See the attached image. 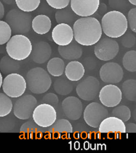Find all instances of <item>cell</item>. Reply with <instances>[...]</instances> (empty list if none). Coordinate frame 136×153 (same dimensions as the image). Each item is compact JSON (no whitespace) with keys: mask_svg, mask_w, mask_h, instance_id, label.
<instances>
[{"mask_svg":"<svg viewBox=\"0 0 136 153\" xmlns=\"http://www.w3.org/2000/svg\"><path fill=\"white\" fill-rule=\"evenodd\" d=\"M99 97L100 102L105 106L114 107L121 102L122 92L117 86L110 84L101 88Z\"/></svg>","mask_w":136,"mask_h":153,"instance_id":"obj_13","label":"cell"},{"mask_svg":"<svg viewBox=\"0 0 136 153\" xmlns=\"http://www.w3.org/2000/svg\"><path fill=\"white\" fill-rule=\"evenodd\" d=\"M107 6L105 3H100V6L97 12L99 15L103 16L107 13Z\"/></svg>","mask_w":136,"mask_h":153,"instance_id":"obj_39","label":"cell"},{"mask_svg":"<svg viewBox=\"0 0 136 153\" xmlns=\"http://www.w3.org/2000/svg\"><path fill=\"white\" fill-rule=\"evenodd\" d=\"M48 131L51 133H71L73 132V127L71 123L68 120H58L51 126L49 127Z\"/></svg>","mask_w":136,"mask_h":153,"instance_id":"obj_26","label":"cell"},{"mask_svg":"<svg viewBox=\"0 0 136 153\" xmlns=\"http://www.w3.org/2000/svg\"><path fill=\"white\" fill-rule=\"evenodd\" d=\"M100 88V82L94 76H87L79 83L76 88L79 97L85 101H90L96 98Z\"/></svg>","mask_w":136,"mask_h":153,"instance_id":"obj_11","label":"cell"},{"mask_svg":"<svg viewBox=\"0 0 136 153\" xmlns=\"http://www.w3.org/2000/svg\"><path fill=\"white\" fill-rule=\"evenodd\" d=\"M51 37L53 41L58 46H66L73 41V30L68 24H58L52 30Z\"/></svg>","mask_w":136,"mask_h":153,"instance_id":"obj_15","label":"cell"},{"mask_svg":"<svg viewBox=\"0 0 136 153\" xmlns=\"http://www.w3.org/2000/svg\"><path fill=\"white\" fill-rule=\"evenodd\" d=\"M26 77L27 87L34 94L46 93L52 85V79L48 72L40 67L30 69L27 73Z\"/></svg>","mask_w":136,"mask_h":153,"instance_id":"obj_4","label":"cell"},{"mask_svg":"<svg viewBox=\"0 0 136 153\" xmlns=\"http://www.w3.org/2000/svg\"><path fill=\"white\" fill-rule=\"evenodd\" d=\"M58 50L62 58L68 60L79 59L83 54L82 47L76 42L73 41L66 46H58Z\"/></svg>","mask_w":136,"mask_h":153,"instance_id":"obj_19","label":"cell"},{"mask_svg":"<svg viewBox=\"0 0 136 153\" xmlns=\"http://www.w3.org/2000/svg\"><path fill=\"white\" fill-rule=\"evenodd\" d=\"M119 45L116 41L109 37H104L95 44L94 53L100 60L109 61L116 57L119 51Z\"/></svg>","mask_w":136,"mask_h":153,"instance_id":"obj_7","label":"cell"},{"mask_svg":"<svg viewBox=\"0 0 136 153\" xmlns=\"http://www.w3.org/2000/svg\"><path fill=\"white\" fill-rule=\"evenodd\" d=\"M19 98L13 106L14 115L22 120L29 119L37 106V100L34 96L30 94Z\"/></svg>","mask_w":136,"mask_h":153,"instance_id":"obj_9","label":"cell"},{"mask_svg":"<svg viewBox=\"0 0 136 153\" xmlns=\"http://www.w3.org/2000/svg\"><path fill=\"white\" fill-rule=\"evenodd\" d=\"M52 22L49 17L39 14L32 20L31 28L37 34L43 35L48 33L52 28Z\"/></svg>","mask_w":136,"mask_h":153,"instance_id":"obj_20","label":"cell"},{"mask_svg":"<svg viewBox=\"0 0 136 153\" xmlns=\"http://www.w3.org/2000/svg\"><path fill=\"white\" fill-rule=\"evenodd\" d=\"M65 62L60 57H53L48 61L47 69L49 74L52 76L58 77L64 74Z\"/></svg>","mask_w":136,"mask_h":153,"instance_id":"obj_23","label":"cell"},{"mask_svg":"<svg viewBox=\"0 0 136 153\" xmlns=\"http://www.w3.org/2000/svg\"><path fill=\"white\" fill-rule=\"evenodd\" d=\"M12 34V32L9 24L5 21L0 20V45L7 44Z\"/></svg>","mask_w":136,"mask_h":153,"instance_id":"obj_31","label":"cell"},{"mask_svg":"<svg viewBox=\"0 0 136 153\" xmlns=\"http://www.w3.org/2000/svg\"><path fill=\"white\" fill-rule=\"evenodd\" d=\"M64 72L69 81H77L84 76L85 69L81 62L77 61H72L69 62L65 67Z\"/></svg>","mask_w":136,"mask_h":153,"instance_id":"obj_21","label":"cell"},{"mask_svg":"<svg viewBox=\"0 0 136 153\" xmlns=\"http://www.w3.org/2000/svg\"><path fill=\"white\" fill-rule=\"evenodd\" d=\"M13 103L10 97L4 93H0V117L10 114L13 109Z\"/></svg>","mask_w":136,"mask_h":153,"instance_id":"obj_30","label":"cell"},{"mask_svg":"<svg viewBox=\"0 0 136 153\" xmlns=\"http://www.w3.org/2000/svg\"><path fill=\"white\" fill-rule=\"evenodd\" d=\"M126 133L136 132V124L134 123H129L125 124Z\"/></svg>","mask_w":136,"mask_h":153,"instance_id":"obj_38","label":"cell"},{"mask_svg":"<svg viewBox=\"0 0 136 153\" xmlns=\"http://www.w3.org/2000/svg\"><path fill=\"white\" fill-rule=\"evenodd\" d=\"M129 2L132 5L136 6V0H128Z\"/></svg>","mask_w":136,"mask_h":153,"instance_id":"obj_43","label":"cell"},{"mask_svg":"<svg viewBox=\"0 0 136 153\" xmlns=\"http://www.w3.org/2000/svg\"><path fill=\"white\" fill-rule=\"evenodd\" d=\"M40 128L34 121H30L22 124L20 130L21 132L25 134H33L37 132Z\"/></svg>","mask_w":136,"mask_h":153,"instance_id":"obj_34","label":"cell"},{"mask_svg":"<svg viewBox=\"0 0 136 153\" xmlns=\"http://www.w3.org/2000/svg\"><path fill=\"white\" fill-rule=\"evenodd\" d=\"M62 106L65 115L71 120H77L82 116L83 105L81 100L76 97L65 98L62 102Z\"/></svg>","mask_w":136,"mask_h":153,"instance_id":"obj_16","label":"cell"},{"mask_svg":"<svg viewBox=\"0 0 136 153\" xmlns=\"http://www.w3.org/2000/svg\"><path fill=\"white\" fill-rule=\"evenodd\" d=\"M121 37L122 44L124 47L130 48L135 45L136 37L134 32H126Z\"/></svg>","mask_w":136,"mask_h":153,"instance_id":"obj_33","label":"cell"},{"mask_svg":"<svg viewBox=\"0 0 136 153\" xmlns=\"http://www.w3.org/2000/svg\"><path fill=\"white\" fill-rule=\"evenodd\" d=\"M127 21L128 26L131 31L134 33L136 32V8H131L128 13Z\"/></svg>","mask_w":136,"mask_h":153,"instance_id":"obj_35","label":"cell"},{"mask_svg":"<svg viewBox=\"0 0 136 153\" xmlns=\"http://www.w3.org/2000/svg\"><path fill=\"white\" fill-rule=\"evenodd\" d=\"M70 81L64 78H59L54 83V88L57 94L65 96L70 94L73 90V86Z\"/></svg>","mask_w":136,"mask_h":153,"instance_id":"obj_25","label":"cell"},{"mask_svg":"<svg viewBox=\"0 0 136 153\" xmlns=\"http://www.w3.org/2000/svg\"><path fill=\"white\" fill-rule=\"evenodd\" d=\"M100 0H70V8L81 17L91 16L97 13Z\"/></svg>","mask_w":136,"mask_h":153,"instance_id":"obj_14","label":"cell"},{"mask_svg":"<svg viewBox=\"0 0 136 153\" xmlns=\"http://www.w3.org/2000/svg\"><path fill=\"white\" fill-rule=\"evenodd\" d=\"M41 0H15V3L19 9L27 13H31L37 9Z\"/></svg>","mask_w":136,"mask_h":153,"instance_id":"obj_29","label":"cell"},{"mask_svg":"<svg viewBox=\"0 0 136 153\" xmlns=\"http://www.w3.org/2000/svg\"><path fill=\"white\" fill-rule=\"evenodd\" d=\"M123 68L118 63L109 62L101 66L100 71V79L105 83L114 84L119 83L123 77Z\"/></svg>","mask_w":136,"mask_h":153,"instance_id":"obj_12","label":"cell"},{"mask_svg":"<svg viewBox=\"0 0 136 153\" xmlns=\"http://www.w3.org/2000/svg\"><path fill=\"white\" fill-rule=\"evenodd\" d=\"M2 89L10 98H19L23 95L27 88V82L22 75L17 73L9 74L3 80Z\"/></svg>","mask_w":136,"mask_h":153,"instance_id":"obj_6","label":"cell"},{"mask_svg":"<svg viewBox=\"0 0 136 153\" xmlns=\"http://www.w3.org/2000/svg\"><path fill=\"white\" fill-rule=\"evenodd\" d=\"M108 111L104 106L99 103L92 102L86 107L83 112V118L88 126L96 128L108 117Z\"/></svg>","mask_w":136,"mask_h":153,"instance_id":"obj_10","label":"cell"},{"mask_svg":"<svg viewBox=\"0 0 136 153\" xmlns=\"http://www.w3.org/2000/svg\"><path fill=\"white\" fill-rule=\"evenodd\" d=\"M123 65L126 70L130 72L136 71V51L130 50L126 52L123 57Z\"/></svg>","mask_w":136,"mask_h":153,"instance_id":"obj_28","label":"cell"},{"mask_svg":"<svg viewBox=\"0 0 136 153\" xmlns=\"http://www.w3.org/2000/svg\"><path fill=\"white\" fill-rule=\"evenodd\" d=\"M3 2L7 4H12L15 3V0H3Z\"/></svg>","mask_w":136,"mask_h":153,"instance_id":"obj_41","label":"cell"},{"mask_svg":"<svg viewBox=\"0 0 136 153\" xmlns=\"http://www.w3.org/2000/svg\"><path fill=\"white\" fill-rule=\"evenodd\" d=\"M34 123L40 127L46 128L51 126L57 119V113L54 108L46 103L37 106L32 114Z\"/></svg>","mask_w":136,"mask_h":153,"instance_id":"obj_8","label":"cell"},{"mask_svg":"<svg viewBox=\"0 0 136 153\" xmlns=\"http://www.w3.org/2000/svg\"><path fill=\"white\" fill-rule=\"evenodd\" d=\"M33 47L29 38L23 34H16L11 36L7 43L6 51L13 59L21 61L30 56Z\"/></svg>","mask_w":136,"mask_h":153,"instance_id":"obj_3","label":"cell"},{"mask_svg":"<svg viewBox=\"0 0 136 153\" xmlns=\"http://www.w3.org/2000/svg\"><path fill=\"white\" fill-rule=\"evenodd\" d=\"M3 77L0 71V89L2 87V84L3 82Z\"/></svg>","mask_w":136,"mask_h":153,"instance_id":"obj_42","label":"cell"},{"mask_svg":"<svg viewBox=\"0 0 136 153\" xmlns=\"http://www.w3.org/2000/svg\"><path fill=\"white\" fill-rule=\"evenodd\" d=\"M99 131L101 133H125V126L124 122L117 117H107L100 123Z\"/></svg>","mask_w":136,"mask_h":153,"instance_id":"obj_18","label":"cell"},{"mask_svg":"<svg viewBox=\"0 0 136 153\" xmlns=\"http://www.w3.org/2000/svg\"><path fill=\"white\" fill-rule=\"evenodd\" d=\"M72 28L74 39L77 44L82 46L95 45L102 37L101 22L94 17L77 19L73 25Z\"/></svg>","mask_w":136,"mask_h":153,"instance_id":"obj_1","label":"cell"},{"mask_svg":"<svg viewBox=\"0 0 136 153\" xmlns=\"http://www.w3.org/2000/svg\"><path fill=\"white\" fill-rule=\"evenodd\" d=\"M32 19L30 13L14 8L7 13L5 21L10 26L12 33L25 34L30 31Z\"/></svg>","mask_w":136,"mask_h":153,"instance_id":"obj_5","label":"cell"},{"mask_svg":"<svg viewBox=\"0 0 136 153\" xmlns=\"http://www.w3.org/2000/svg\"><path fill=\"white\" fill-rule=\"evenodd\" d=\"M52 53V48L50 44L47 42L40 41L34 44L30 56L34 63L42 64L49 60Z\"/></svg>","mask_w":136,"mask_h":153,"instance_id":"obj_17","label":"cell"},{"mask_svg":"<svg viewBox=\"0 0 136 153\" xmlns=\"http://www.w3.org/2000/svg\"><path fill=\"white\" fill-rule=\"evenodd\" d=\"M122 90L125 98L129 101H136V80L130 79L124 81Z\"/></svg>","mask_w":136,"mask_h":153,"instance_id":"obj_27","label":"cell"},{"mask_svg":"<svg viewBox=\"0 0 136 153\" xmlns=\"http://www.w3.org/2000/svg\"><path fill=\"white\" fill-rule=\"evenodd\" d=\"M112 114L113 117L119 118L124 123L128 121L131 117V112L129 108L124 105L114 108L112 111Z\"/></svg>","mask_w":136,"mask_h":153,"instance_id":"obj_32","label":"cell"},{"mask_svg":"<svg viewBox=\"0 0 136 153\" xmlns=\"http://www.w3.org/2000/svg\"><path fill=\"white\" fill-rule=\"evenodd\" d=\"M5 14V10L3 4L0 1V20H1L4 18Z\"/></svg>","mask_w":136,"mask_h":153,"instance_id":"obj_40","label":"cell"},{"mask_svg":"<svg viewBox=\"0 0 136 153\" xmlns=\"http://www.w3.org/2000/svg\"><path fill=\"white\" fill-rule=\"evenodd\" d=\"M20 68V61L13 59L8 55L3 56L0 61V70L5 75L16 73Z\"/></svg>","mask_w":136,"mask_h":153,"instance_id":"obj_22","label":"cell"},{"mask_svg":"<svg viewBox=\"0 0 136 153\" xmlns=\"http://www.w3.org/2000/svg\"><path fill=\"white\" fill-rule=\"evenodd\" d=\"M101 25L105 35L113 39L122 36L127 32L129 27L125 14L116 10L107 12L103 16Z\"/></svg>","mask_w":136,"mask_h":153,"instance_id":"obj_2","label":"cell"},{"mask_svg":"<svg viewBox=\"0 0 136 153\" xmlns=\"http://www.w3.org/2000/svg\"><path fill=\"white\" fill-rule=\"evenodd\" d=\"M46 1L50 7L57 10L66 8L70 2V0H46Z\"/></svg>","mask_w":136,"mask_h":153,"instance_id":"obj_36","label":"cell"},{"mask_svg":"<svg viewBox=\"0 0 136 153\" xmlns=\"http://www.w3.org/2000/svg\"><path fill=\"white\" fill-rule=\"evenodd\" d=\"M65 8L57 10L55 14V19L57 24L64 23L71 26L76 20V16L71 8Z\"/></svg>","mask_w":136,"mask_h":153,"instance_id":"obj_24","label":"cell"},{"mask_svg":"<svg viewBox=\"0 0 136 153\" xmlns=\"http://www.w3.org/2000/svg\"><path fill=\"white\" fill-rule=\"evenodd\" d=\"M43 103L49 104L52 106H56L59 102V99L56 94L54 93H47L43 98Z\"/></svg>","mask_w":136,"mask_h":153,"instance_id":"obj_37","label":"cell"}]
</instances>
